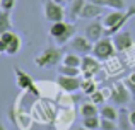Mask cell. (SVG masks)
I'll list each match as a JSON object with an SVG mask.
<instances>
[{
  "label": "cell",
  "mask_w": 135,
  "mask_h": 130,
  "mask_svg": "<svg viewBox=\"0 0 135 130\" xmlns=\"http://www.w3.org/2000/svg\"><path fill=\"white\" fill-rule=\"evenodd\" d=\"M113 43H115L116 51H127L133 46V38L130 34V31H120V33L113 34Z\"/></svg>",
  "instance_id": "6"
},
{
  "label": "cell",
  "mask_w": 135,
  "mask_h": 130,
  "mask_svg": "<svg viewBox=\"0 0 135 130\" xmlns=\"http://www.w3.org/2000/svg\"><path fill=\"white\" fill-rule=\"evenodd\" d=\"M104 99H106V96L103 94V91L101 89H96L94 93L91 94V103H104Z\"/></svg>",
  "instance_id": "25"
},
{
  "label": "cell",
  "mask_w": 135,
  "mask_h": 130,
  "mask_svg": "<svg viewBox=\"0 0 135 130\" xmlns=\"http://www.w3.org/2000/svg\"><path fill=\"white\" fill-rule=\"evenodd\" d=\"M82 125L89 130H98L101 128V117H84Z\"/></svg>",
  "instance_id": "19"
},
{
  "label": "cell",
  "mask_w": 135,
  "mask_h": 130,
  "mask_svg": "<svg viewBox=\"0 0 135 130\" xmlns=\"http://www.w3.org/2000/svg\"><path fill=\"white\" fill-rule=\"evenodd\" d=\"M125 86H127V87H128V89L135 94V74H132V75H130L128 79L125 80Z\"/></svg>",
  "instance_id": "27"
},
{
  "label": "cell",
  "mask_w": 135,
  "mask_h": 130,
  "mask_svg": "<svg viewBox=\"0 0 135 130\" xmlns=\"http://www.w3.org/2000/svg\"><path fill=\"white\" fill-rule=\"evenodd\" d=\"M50 36L56 41V45H65L75 36V24L74 22H53L50 26Z\"/></svg>",
  "instance_id": "2"
},
{
  "label": "cell",
  "mask_w": 135,
  "mask_h": 130,
  "mask_svg": "<svg viewBox=\"0 0 135 130\" xmlns=\"http://www.w3.org/2000/svg\"><path fill=\"white\" fill-rule=\"evenodd\" d=\"M103 10H104V7L96 5V3H92V2H86L82 12H80V19H98L103 14Z\"/></svg>",
  "instance_id": "12"
},
{
  "label": "cell",
  "mask_w": 135,
  "mask_h": 130,
  "mask_svg": "<svg viewBox=\"0 0 135 130\" xmlns=\"http://www.w3.org/2000/svg\"><path fill=\"white\" fill-rule=\"evenodd\" d=\"M43 10H45V17L50 22H62L65 19V9L60 3L53 2V0H45L43 2Z\"/></svg>",
  "instance_id": "4"
},
{
  "label": "cell",
  "mask_w": 135,
  "mask_h": 130,
  "mask_svg": "<svg viewBox=\"0 0 135 130\" xmlns=\"http://www.w3.org/2000/svg\"><path fill=\"white\" fill-rule=\"evenodd\" d=\"M69 46L75 53H80V55H91L92 53V43L86 36H74L69 41Z\"/></svg>",
  "instance_id": "7"
},
{
  "label": "cell",
  "mask_w": 135,
  "mask_h": 130,
  "mask_svg": "<svg viewBox=\"0 0 135 130\" xmlns=\"http://www.w3.org/2000/svg\"><path fill=\"white\" fill-rule=\"evenodd\" d=\"M80 115L84 117H98V108L94 103H86L80 106Z\"/></svg>",
  "instance_id": "21"
},
{
  "label": "cell",
  "mask_w": 135,
  "mask_h": 130,
  "mask_svg": "<svg viewBox=\"0 0 135 130\" xmlns=\"http://www.w3.org/2000/svg\"><path fill=\"white\" fill-rule=\"evenodd\" d=\"M72 130H89V128H86V127L82 125V127H75V128H72Z\"/></svg>",
  "instance_id": "31"
},
{
  "label": "cell",
  "mask_w": 135,
  "mask_h": 130,
  "mask_svg": "<svg viewBox=\"0 0 135 130\" xmlns=\"http://www.w3.org/2000/svg\"><path fill=\"white\" fill-rule=\"evenodd\" d=\"M84 5H86V0H72V2H70V7H69L70 19H79Z\"/></svg>",
  "instance_id": "14"
},
{
  "label": "cell",
  "mask_w": 135,
  "mask_h": 130,
  "mask_svg": "<svg viewBox=\"0 0 135 130\" xmlns=\"http://www.w3.org/2000/svg\"><path fill=\"white\" fill-rule=\"evenodd\" d=\"M62 50L56 46H46L40 51V55H36L34 58V65L38 69H53L58 64H62Z\"/></svg>",
  "instance_id": "1"
},
{
  "label": "cell",
  "mask_w": 135,
  "mask_h": 130,
  "mask_svg": "<svg viewBox=\"0 0 135 130\" xmlns=\"http://www.w3.org/2000/svg\"><path fill=\"white\" fill-rule=\"evenodd\" d=\"M106 7H109L111 10H127V2L125 0H106Z\"/></svg>",
  "instance_id": "22"
},
{
  "label": "cell",
  "mask_w": 135,
  "mask_h": 130,
  "mask_svg": "<svg viewBox=\"0 0 135 130\" xmlns=\"http://www.w3.org/2000/svg\"><path fill=\"white\" fill-rule=\"evenodd\" d=\"M99 117L101 118H106V120H113V122H118V117H120V111L116 110L115 106L111 104H104L99 111Z\"/></svg>",
  "instance_id": "13"
},
{
  "label": "cell",
  "mask_w": 135,
  "mask_h": 130,
  "mask_svg": "<svg viewBox=\"0 0 135 130\" xmlns=\"http://www.w3.org/2000/svg\"><path fill=\"white\" fill-rule=\"evenodd\" d=\"M80 62H82V58H80L77 53H65L63 58H62V64L69 65V67H79L80 69Z\"/></svg>",
  "instance_id": "18"
},
{
  "label": "cell",
  "mask_w": 135,
  "mask_h": 130,
  "mask_svg": "<svg viewBox=\"0 0 135 130\" xmlns=\"http://www.w3.org/2000/svg\"><path fill=\"white\" fill-rule=\"evenodd\" d=\"M99 130H120V127H118V122L101 118V128Z\"/></svg>",
  "instance_id": "24"
},
{
  "label": "cell",
  "mask_w": 135,
  "mask_h": 130,
  "mask_svg": "<svg viewBox=\"0 0 135 130\" xmlns=\"http://www.w3.org/2000/svg\"><path fill=\"white\" fill-rule=\"evenodd\" d=\"M130 122H132V125H133V128H135V110L130 111Z\"/></svg>",
  "instance_id": "30"
},
{
  "label": "cell",
  "mask_w": 135,
  "mask_h": 130,
  "mask_svg": "<svg viewBox=\"0 0 135 130\" xmlns=\"http://www.w3.org/2000/svg\"><path fill=\"white\" fill-rule=\"evenodd\" d=\"M82 91H84L86 94H89V96H91V94L96 91V82H94L92 79H84V80H82Z\"/></svg>",
  "instance_id": "23"
},
{
  "label": "cell",
  "mask_w": 135,
  "mask_h": 130,
  "mask_svg": "<svg viewBox=\"0 0 135 130\" xmlns=\"http://www.w3.org/2000/svg\"><path fill=\"white\" fill-rule=\"evenodd\" d=\"M17 0H2L0 2V10H7V12H10V10L16 7Z\"/></svg>",
  "instance_id": "26"
},
{
  "label": "cell",
  "mask_w": 135,
  "mask_h": 130,
  "mask_svg": "<svg viewBox=\"0 0 135 130\" xmlns=\"http://www.w3.org/2000/svg\"><path fill=\"white\" fill-rule=\"evenodd\" d=\"M14 72H16V75H17V86L22 87V89H29V91H33L34 94H40V93L36 91V86H34L33 80H31V77L27 75L24 70H21L19 67H16V69H14Z\"/></svg>",
  "instance_id": "11"
},
{
  "label": "cell",
  "mask_w": 135,
  "mask_h": 130,
  "mask_svg": "<svg viewBox=\"0 0 135 130\" xmlns=\"http://www.w3.org/2000/svg\"><path fill=\"white\" fill-rule=\"evenodd\" d=\"M109 99L116 104H128L130 99H132V94H130V89L125 86V82H118L115 84L111 94H109Z\"/></svg>",
  "instance_id": "5"
},
{
  "label": "cell",
  "mask_w": 135,
  "mask_h": 130,
  "mask_svg": "<svg viewBox=\"0 0 135 130\" xmlns=\"http://www.w3.org/2000/svg\"><path fill=\"white\" fill-rule=\"evenodd\" d=\"M89 2L96 3V5H101V7H106V0H89Z\"/></svg>",
  "instance_id": "29"
},
{
  "label": "cell",
  "mask_w": 135,
  "mask_h": 130,
  "mask_svg": "<svg viewBox=\"0 0 135 130\" xmlns=\"http://www.w3.org/2000/svg\"><path fill=\"white\" fill-rule=\"evenodd\" d=\"M116 53V48H115V43H113L111 38L104 36L98 41V43L92 45V57H96L98 60H109L111 57H115Z\"/></svg>",
  "instance_id": "3"
},
{
  "label": "cell",
  "mask_w": 135,
  "mask_h": 130,
  "mask_svg": "<svg viewBox=\"0 0 135 130\" xmlns=\"http://www.w3.org/2000/svg\"><path fill=\"white\" fill-rule=\"evenodd\" d=\"M118 127H120V130H132V128H133L132 122H130V113H128V111H125V110L120 111Z\"/></svg>",
  "instance_id": "16"
},
{
  "label": "cell",
  "mask_w": 135,
  "mask_h": 130,
  "mask_svg": "<svg viewBox=\"0 0 135 130\" xmlns=\"http://www.w3.org/2000/svg\"><path fill=\"white\" fill-rule=\"evenodd\" d=\"M53 2H56V3H60V5H62V3L65 2V0H53Z\"/></svg>",
  "instance_id": "33"
},
{
  "label": "cell",
  "mask_w": 135,
  "mask_h": 130,
  "mask_svg": "<svg viewBox=\"0 0 135 130\" xmlns=\"http://www.w3.org/2000/svg\"><path fill=\"white\" fill-rule=\"evenodd\" d=\"M84 36H86L92 45L98 43L101 38H104V24L103 22H91V24H87L86 34H84Z\"/></svg>",
  "instance_id": "10"
},
{
  "label": "cell",
  "mask_w": 135,
  "mask_h": 130,
  "mask_svg": "<svg viewBox=\"0 0 135 130\" xmlns=\"http://www.w3.org/2000/svg\"><path fill=\"white\" fill-rule=\"evenodd\" d=\"M0 2H2V0H0Z\"/></svg>",
  "instance_id": "34"
},
{
  "label": "cell",
  "mask_w": 135,
  "mask_h": 130,
  "mask_svg": "<svg viewBox=\"0 0 135 130\" xmlns=\"http://www.w3.org/2000/svg\"><path fill=\"white\" fill-rule=\"evenodd\" d=\"M80 70H82L84 79H92V74L99 70V62L92 55H84L80 62Z\"/></svg>",
  "instance_id": "9"
},
{
  "label": "cell",
  "mask_w": 135,
  "mask_h": 130,
  "mask_svg": "<svg viewBox=\"0 0 135 130\" xmlns=\"http://www.w3.org/2000/svg\"><path fill=\"white\" fill-rule=\"evenodd\" d=\"M7 46H9V45L0 38V53H7Z\"/></svg>",
  "instance_id": "28"
},
{
  "label": "cell",
  "mask_w": 135,
  "mask_h": 130,
  "mask_svg": "<svg viewBox=\"0 0 135 130\" xmlns=\"http://www.w3.org/2000/svg\"><path fill=\"white\" fill-rule=\"evenodd\" d=\"M56 84H58L60 89H63L65 93H75L82 87V80L80 77H69V75H60L56 79Z\"/></svg>",
  "instance_id": "8"
},
{
  "label": "cell",
  "mask_w": 135,
  "mask_h": 130,
  "mask_svg": "<svg viewBox=\"0 0 135 130\" xmlns=\"http://www.w3.org/2000/svg\"><path fill=\"white\" fill-rule=\"evenodd\" d=\"M58 72H60V75L79 77L80 74H82V70H80L79 67H69V65H63V64H60V65H58Z\"/></svg>",
  "instance_id": "17"
},
{
  "label": "cell",
  "mask_w": 135,
  "mask_h": 130,
  "mask_svg": "<svg viewBox=\"0 0 135 130\" xmlns=\"http://www.w3.org/2000/svg\"><path fill=\"white\" fill-rule=\"evenodd\" d=\"M0 130H7V128H5V125L2 123V120H0Z\"/></svg>",
  "instance_id": "32"
},
{
  "label": "cell",
  "mask_w": 135,
  "mask_h": 130,
  "mask_svg": "<svg viewBox=\"0 0 135 130\" xmlns=\"http://www.w3.org/2000/svg\"><path fill=\"white\" fill-rule=\"evenodd\" d=\"M21 46H22V40H21L19 34H16V36L12 38V41L9 43V46H7V55H16L21 51Z\"/></svg>",
  "instance_id": "20"
},
{
  "label": "cell",
  "mask_w": 135,
  "mask_h": 130,
  "mask_svg": "<svg viewBox=\"0 0 135 130\" xmlns=\"http://www.w3.org/2000/svg\"><path fill=\"white\" fill-rule=\"evenodd\" d=\"M12 31V21H10V12L0 10V34Z\"/></svg>",
  "instance_id": "15"
}]
</instances>
